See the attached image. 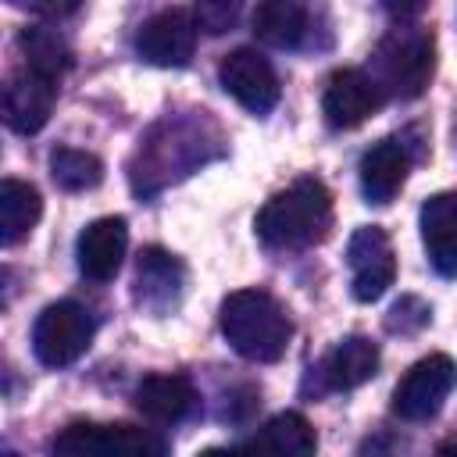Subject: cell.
I'll list each match as a JSON object with an SVG mask.
<instances>
[{"instance_id":"obj_23","label":"cell","mask_w":457,"mask_h":457,"mask_svg":"<svg viewBox=\"0 0 457 457\" xmlns=\"http://www.w3.org/2000/svg\"><path fill=\"white\" fill-rule=\"evenodd\" d=\"M236 14H239V7H236V4H196L193 21H196V29H204V32L218 36V32H225V29H232V25H236Z\"/></svg>"},{"instance_id":"obj_17","label":"cell","mask_w":457,"mask_h":457,"mask_svg":"<svg viewBox=\"0 0 457 457\" xmlns=\"http://www.w3.org/2000/svg\"><path fill=\"white\" fill-rule=\"evenodd\" d=\"M136 411L157 425H175L193 414L196 407V386L186 375H146L136 393Z\"/></svg>"},{"instance_id":"obj_19","label":"cell","mask_w":457,"mask_h":457,"mask_svg":"<svg viewBox=\"0 0 457 457\" xmlns=\"http://www.w3.org/2000/svg\"><path fill=\"white\" fill-rule=\"evenodd\" d=\"M378 371V346L368 336H346L325 361L328 389H357Z\"/></svg>"},{"instance_id":"obj_3","label":"cell","mask_w":457,"mask_h":457,"mask_svg":"<svg viewBox=\"0 0 457 457\" xmlns=\"http://www.w3.org/2000/svg\"><path fill=\"white\" fill-rule=\"evenodd\" d=\"M375 68H378V89L400 100H414L425 93L432 68H436V39L432 32L421 29H393L378 50H375Z\"/></svg>"},{"instance_id":"obj_14","label":"cell","mask_w":457,"mask_h":457,"mask_svg":"<svg viewBox=\"0 0 457 457\" xmlns=\"http://www.w3.org/2000/svg\"><path fill=\"white\" fill-rule=\"evenodd\" d=\"M182 282H186V271L175 253L161 246H146L139 253L136 261V303L139 307L154 314H168L182 296Z\"/></svg>"},{"instance_id":"obj_9","label":"cell","mask_w":457,"mask_h":457,"mask_svg":"<svg viewBox=\"0 0 457 457\" xmlns=\"http://www.w3.org/2000/svg\"><path fill=\"white\" fill-rule=\"evenodd\" d=\"M196 50V21L179 7L150 14L136 32V54L157 68H186Z\"/></svg>"},{"instance_id":"obj_1","label":"cell","mask_w":457,"mask_h":457,"mask_svg":"<svg viewBox=\"0 0 457 457\" xmlns=\"http://www.w3.org/2000/svg\"><path fill=\"white\" fill-rule=\"evenodd\" d=\"M253 228L268 250H307L332 228V193L321 179H296L257 211Z\"/></svg>"},{"instance_id":"obj_5","label":"cell","mask_w":457,"mask_h":457,"mask_svg":"<svg viewBox=\"0 0 457 457\" xmlns=\"http://www.w3.org/2000/svg\"><path fill=\"white\" fill-rule=\"evenodd\" d=\"M93 332H96V325L82 303L57 300V303L43 307L32 325V353L46 368H68L89 350Z\"/></svg>"},{"instance_id":"obj_7","label":"cell","mask_w":457,"mask_h":457,"mask_svg":"<svg viewBox=\"0 0 457 457\" xmlns=\"http://www.w3.org/2000/svg\"><path fill=\"white\" fill-rule=\"evenodd\" d=\"M346 268H350V293L357 303H375L396 282V250L386 228L361 225L346 243Z\"/></svg>"},{"instance_id":"obj_8","label":"cell","mask_w":457,"mask_h":457,"mask_svg":"<svg viewBox=\"0 0 457 457\" xmlns=\"http://www.w3.org/2000/svg\"><path fill=\"white\" fill-rule=\"evenodd\" d=\"M218 82L250 114H268L278 104V75H275L271 61L264 54H257L253 46L232 50L218 64Z\"/></svg>"},{"instance_id":"obj_25","label":"cell","mask_w":457,"mask_h":457,"mask_svg":"<svg viewBox=\"0 0 457 457\" xmlns=\"http://www.w3.org/2000/svg\"><path fill=\"white\" fill-rule=\"evenodd\" d=\"M436 457H457V439H446V443H439Z\"/></svg>"},{"instance_id":"obj_20","label":"cell","mask_w":457,"mask_h":457,"mask_svg":"<svg viewBox=\"0 0 457 457\" xmlns=\"http://www.w3.org/2000/svg\"><path fill=\"white\" fill-rule=\"evenodd\" d=\"M43 214V196L36 186L21 179H4L0 182V243L14 246L32 232V225Z\"/></svg>"},{"instance_id":"obj_24","label":"cell","mask_w":457,"mask_h":457,"mask_svg":"<svg viewBox=\"0 0 457 457\" xmlns=\"http://www.w3.org/2000/svg\"><path fill=\"white\" fill-rule=\"evenodd\" d=\"M196 457H243V450L239 446H207Z\"/></svg>"},{"instance_id":"obj_4","label":"cell","mask_w":457,"mask_h":457,"mask_svg":"<svg viewBox=\"0 0 457 457\" xmlns=\"http://www.w3.org/2000/svg\"><path fill=\"white\" fill-rule=\"evenodd\" d=\"M54 457H168V443L161 432L143 425H93L75 421L54 439Z\"/></svg>"},{"instance_id":"obj_6","label":"cell","mask_w":457,"mask_h":457,"mask_svg":"<svg viewBox=\"0 0 457 457\" xmlns=\"http://www.w3.org/2000/svg\"><path fill=\"white\" fill-rule=\"evenodd\" d=\"M457 386V364L450 353H428L407 368L393 389V414L400 421H428L443 411Z\"/></svg>"},{"instance_id":"obj_15","label":"cell","mask_w":457,"mask_h":457,"mask_svg":"<svg viewBox=\"0 0 457 457\" xmlns=\"http://www.w3.org/2000/svg\"><path fill=\"white\" fill-rule=\"evenodd\" d=\"M407 168H411V154L400 139H378L361 154L357 175H361V193L368 204L386 207L400 186L407 182Z\"/></svg>"},{"instance_id":"obj_16","label":"cell","mask_w":457,"mask_h":457,"mask_svg":"<svg viewBox=\"0 0 457 457\" xmlns=\"http://www.w3.org/2000/svg\"><path fill=\"white\" fill-rule=\"evenodd\" d=\"M239 450H243V457H314L318 436L303 414L286 411V414H275L271 421H264Z\"/></svg>"},{"instance_id":"obj_18","label":"cell","mask_w":457,"mask_h":457,"mask_svg":"<svg viewBox=\"0 0 457 457\" xmlns=\"http://www.w3.org/2000/svg\"><path fill=\"white\" fill-rule=\"evenodd\" d=\"M253 36L275 50H296L303 46L307 32H311V14L307 7L293 4V0H264L253 7Z\"/></svg>"},{"instance_id":"obj_10","label":"cell","mask_w":457,"mask_h":457,"mask_svg":"<svg viewBox=\"0 0 457 457\" xmlns=\"http://www.w3.org/2000/svg\"><path fill=\"white\" fill-rule=\"evenodd\" d=\"M386 104L378 82L361 68H339L328 75L321 93V114L332 129H357Z\"/></svg>"},{"instance_id":"obj_13","label":"cell","mask_w":457,"mask_h":457,"mask_svg":"<svg viewBox=\"0 0 457 457\" xmlns=\"http://www.w3.org/2000/svg\"><path fill=\"white\" fill-rule=\"evenodd\" d=\"M421 243L443 278H457V193L443 189L421 204Z\"/></svg>"},{"instance_id":"obj_26","label":"cell","mask_w":457,"mask_h":457,"mask_svg":"<svg viewBox=\"0 0 457 457\" xmlns=\"http://www.w3.org/2000/svg\"><path fill=\"white\" fill-rule=\"evenodd\" d=\"M4 457H18V453H11V450H7V453H4Z\"/></svg>"},{"instance_id":"obj_21","label":"cell","mask_w":457,"mask_h":457,"mask_svg":"<svg viewBox=\"0 0 457 457\" xmlns=\"http://www.w3.org/2000/svg\"><path fill=\"white\" fill-rule=\"evenodd\" d=\"M18 46L25 54V68L39 71L54 82H61V75L71 68V50L64 43V36L54 25H29L18 36Z\"/></svg>"},{"instance_id":"obj_11","label":"cell","mask_w":457,"mask_h":457,"mask_svg":"<svg viewBox=\"0 0 457 457\" xmlns=\"http://www.w3.org/2000/svg\"><path fill=\"white\" fill-rule=\"evenodd\" d=\"M57 104V82L39 71H14L4 86V121L7 129L32 136L50 121V111Z\"/></svg>"},{"instance_id":"obj_2","label":"cell","mask_w":457,"mask_h":457,"mask_svg":"<svg viewBox=\"0 0 457 457\" xmlns=\"http://www.w3.org/2000/svg\"><path fill=\"white\" fill-rule=\"evenodd\" d=\"M218 325H221L225 343L253 364H275L289 350V339H293V321L286 307L264 289L228 293L221 300Z\"/></svg>"},{"instance_id":"obj_12","label":"cell","mask_w":457,"mask_h":457,"mask_svg":"<svg viewBox=\"0 0 457 457\" xmlns=\"http://www.w3.org/2000/svg\"><path fill=\"white\" fill-rule=\"evenodd\" d=\"M129 250V225L118 214L96 218L79 232L75 243V257H79V271L89 282H111L121 268V257Z\"/></svg>"},{"instance_id":"obj_22","label":"cell","mask_w":457,"mask_h":457,"mask_svg":"<svg viewBox=\"0 0 457 457\" xmlns=\"http://www.w3.org/2000/svg\"><path fill=\"white\" fill-rule=\"evenodd\" d=\"M50 179L68 189V193H82L100 186L104 179V161L89 150H75V146H57L50 154Z\"/></svg>"}]
</instances>
